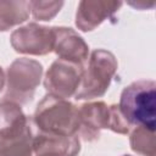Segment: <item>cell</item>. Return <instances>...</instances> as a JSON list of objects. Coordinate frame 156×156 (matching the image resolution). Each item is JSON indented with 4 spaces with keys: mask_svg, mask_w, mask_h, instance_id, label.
Masks as SVG:
<instances>
[{
    "mask_svg": "<svg viewBox=\"0 0 156 156\" xmlns=\"http://www.w3.org/2000/svg\"><path fill=\"white\" fill-rule=\"evenodd\" d=\"M122 117L129 126L155 132L156 127V84L154 80H138L126 87L121 94Z\"/></svg>",
    "mask_w": 156,
    "mask_h": 156,
    "instance_id": "cell-1",
    "label": "cell"
},
{
    "mask_svg": "<svg viewBox=\"0 0 156 156\" xmlns=\"http://www.w3.org/2000/svg\"><path fill=\"white\" fill-rule=\"evenodd\" d=\"M121 6L119 1H82L77 12V26L83 30H91Z\"/></svg>",
    "mask_w": 156,
    "mask_h": 156,
    "instance_id": "cell-2",
    "label": "cell"
},
{
    "mask_svg": "<svg viewBox=\"0 0 156 156\" xmlns=\"http://www.w3.org/2000/svg\"><path fill=\"white\" fill-rule=\"evenodd\" d=\"M155 132L143 127H136L132 133L130 144L132 149L145 156H155Z\"/></svg>",
    "mask_w": 156,
    "mask_h": 156,
    "instance_id": "cell-3",
    "label": "cell"
}]
</instances>
